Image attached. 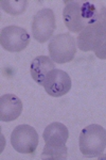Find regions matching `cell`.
I'll return each mask as SVG.
<instances>
[{"label":"cell","mask_w":106,"mask_h":160,"mask_svg":"<svg viewBox=\"0 0 106 160\" xmlns=\"http://www.w3.org/2000/svg\"><path fill=\"white\" fill-rule=\"evenodd\" d=\"M29 1L28 0H19V1H13V0H1L0 4L4 12L10 15H20L22 14L28 7Z\"/></svg>","instance_id":"7c38bea8"},{"label":"cell","mask_w":106,"mask_h":160,"mask_svg":"<svg viewBox=\"0 0 106 160\" xmlns=\"http://www.w3.org/2000/svg\"><path fill=\"white\" fill-rule=\"evenodd\" d=\"M106 37V31L95 20L81 31L76 38L77 47L82 51H95Z\"/></svg>","instance_id":"ba28073f"},{"label":"cell","mask_w":106,"mask_h":160,"mask_svg":"<svg viewBox=\"0 0 106 160\" xmlns=\"http://www.w3.org/2000/svg\"><path fill=\"white\" fill-rule=\"evenodd\" d=\"M22 102L16 95L4 94L0 97V120L12 122L21 114Z\"/></svg>","instance_id":"30bf717a"},{"label":"cell","mask_w":106,"mask_h":160,"mask_svg":"<svg viewBox=\"0 0 106 160\" xmlns=\"http://www.w3.org/2000/svg\"><path fill=\"white\" fill-rule=\"evenodd\" d=\"M45 148L41 153L44 160L67 159L66 142L69 138V131L64 124L54 122L46 127L44 131Z\"/></svg>","instance_id":"7a4b0ae2"},{"label":"cell","mask_w":106,"mask_h":160,"mask_svg":"<svg viewBox=\"0 0 106 160\" xmlns=\"http://www.w3.org/2000/svg\"><path fill=\"white\" fill-rule=\"evenodd\" d=\"M71 86L72 82L70 76L66 72L58 68H54L44 82L45 91L53 97L64 96L70 91Z\"/></svg>","instance_id":"9c48e42d"},{"label":"cell","mask_w":106,"mask_h":160,"mask_svg":"<svg viewBox=\"0 0 106 160\" xmlns=\"http://www.w3.org/2000/svg\"><path fill=\"white\" fill-rule=\"evenodd\" d=\"M54 68H55V63L51 58L47 56L36 57L30 66L31 76L36 83H38L39 86H44V82L47 76Z\"/></svg>","instance_id":"8fae6325"},{"label":"cell","mask_w":106,"mask_h":160,"mask_svg":"<svg viewBox=\"0 0 106 160\" xmlns=\"http://www.w3.org/2000/svg\"><path fill=\"white\" fill-rule=\"evenodd\" d=\"M76 52V40L69 33L55 35L49 43V55L54 63H68L73 60Z\"/></svg>","instance_id":"277c9868"},{"label":"cell","mask_w":106,"mask_h":160,"mask_svg":"<svg viewBox=\"0 0 106 160\" xmlns=\"http://www.w3.org/2000/svg\"><path fill=\"white\" fill-rule=\"evenodd\" d=\"M13 148L21 154H33L39 143L38 133L32 126L19 125L11 135Z\"/></svg>","instance_id":"5b68a950"},{"label":"cell","mask_w":106,"mask_h":160,"mask_svg":"<svg viewBox=\"0 0 106 160\" xmlns=\"http://www.w3.org/2000/svg\"><path fill=\"white\" fill-rule=\"evenodd\" d=\"M63 17L69 31L80 33L97 20L98 11L97 8L88 1H67Z\"/></svg>","instance_id":"6da1fadb"},{"label":"cell","mask_w":106,"mask_h":160,"mask_svg":"<svg viewBox=\"0 0 106 160\" xmlns=\"http://www.w3.org/2000/svg\"><path fill=\"white\" fill-rule=\"evenodd\" d=\"M30 43L28 31L17 26H9L0 32V44L2 48L10 52H20L27 48Z\"/></svg>","instance_id":"52a82bcc"},{"label":"cell","mask_w":106,"mask_h":160,"mask_svg":"<svg viewBox=\"0 0 106 160\" xmlns=\"http://www.w3.org/2000/svg\"><path fill=\"white\" fill-rule=\"evenodd\" d=\"M95 57L99 59H106V37L103 40L102 44L100 45V47L94 51Z\"/></svg>","instance_id":"5bb4252c"},{"label":"cell","mask_w":106,"mask_h":160,"mask_svg":"<svg viewBox=\"0 0 106 160\" xmlns=\"http://www.w3.org/2000/svg\"><path fill=\"white\" fill-rule=\"evenodd\" d=\"M55 28V15L51 9L40 10L33 17L32 34L37 42L45 43L50 40Z\"/></svg>","instance_id":"8992f818"},{"label":"cell","mask_w":106,"mask_h":160,"mask_svg":"<svg viewBox=\"0 0 106 160\" xmlns=\"http://www.w3.org/2000/svg\"><path fill=\"white\" fill-rule=\"evenodd\" d=\"M98 22L100 24L101 27L106 31V7H103L98 13Z\"/></svg>","instance_id":"4fadbf2b"},{"label":"cell","mask_w":106,"mask_h":160,"mask_svg":"<svg viewBox=\"0 0 106 160\" xmlns=\"http://www.w3.org/2000/svg\"><path fill=\"white\" fill-rule=\"evenodd\" d=\"M80 151L88 158L100 157L106 148V130L98 124L85 127L79 139Z\"/></svg>","instance_id":"3957f363"}]
</instances>
